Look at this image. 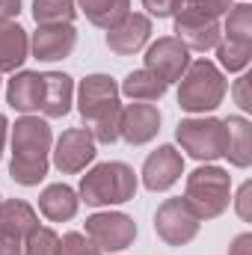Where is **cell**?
Instances as JSON below:
<instances>
[{
    "instance_id": "e0dca14e",
    "label": "cell",
    "mask_w": 252,
    "mask_h": 255,
    "mask_svg": "<svg viewBox=\"0 0 252 255\" xmlns=\"http://www.w3.org/2000/svg\"><path fill=\"white\" fill-rule=\"evenodd\" d=\"M27 57H30V36H27V30L12 24V21L0 24V74L21 68Z\"/></svg>"
},
{
    "instance_id": "ac0fdd59",
    "label": "cell",
    "mask_w": 252,
    "mask_h": 255,
    "mask_svg": "<svg viewBox=\"0 0 252 255\" xmlns=\"http://www.w3.org/2000/svg\"><path fill=\"white\" fill-rule=\"evenodd\" d=\"M223 125H226V157L238 169H247L252 163V125L244 116H229L223 119Z\"/></svg>"
},
{
    "instance_id": "d590c367",
    "label": "cell",
    "mask_w": 252,
    "mask_h": 255,
    "mask_svg": "<svg viewBox=\"0 0 252 255\" xmlns=\"http://www.w3.org/2000/svg\"><path fill=\"white\" fill-rule=\"evenodd\" d=\"M6 130H9V122H6V116L0 113V157H3V145H6Z\"/></svg>"
},
{
    "instance_id": "8fae6325",
    "label": "cell",
    "mask_w": 252,
    "mask_h": 255,
    "mask_svg": "<svg viewBox=\"0 0 252 255\" xmlns=\"http://www.w3.org/2000/svg\"><path fill=\"white\" fill-rule=\"evenodd\" d=\"M181 175H184V157H181V151L175 145L154 148L142 163V184L151 193L169 190Z\"/></svg>"
},
{
    "instance_id": "f1b7e54d",
    "label": "cell",
    "mask_w": 252,
    "mask_h": 255,
    "mask_svg": "<svg viewBox=\"0 0 252 255\" xmlns=\"http://www.w3.org/2000/svg\"><path fill=\"white\" fill-rule=\"evenodd\" d=\"M60 255H104V253H98V250L86 241V235L68 232L65 238H60Z\"/></svg>"
},
{
    "instance_id": "836d02e7",
    "label": "cell",
    "mask_w": 252,
    "mask_h": 255,
    "mask_svg": "<svg viewBox=\"0 0 252 255\" xmlns=\"http://www.w3.org/2000/svg\"><path fill=\"white\" fill-rule=\"evenodd\" d=\"M229 255H252V235L250 232H244V235H238V238L232 241Z\"/></svg>"
},
{
    "instance_id": "d6a6232c",
    "label": "cell",
    "mask_w": 252,
    "mask_h": 255,
    "mask_svg": "<svg viewBox=\"0 0 252 255\" xmlns=\"http://www.w3.org/2000/svg\"><path fill=\"white\" fill-rule=\"evenodd\" d=\"M250 202H252V184L247 181V184L241 187V193H238V214H241V220H247V223L252 220Z\"/></svg>"
},
{
    "instance_id": "7c38bea8",
    "label": "cell",
    "mask_w": 252,
    "mask_h": 255,
    "mask_svg": "<svg viewBox=\"0 0 252 255\" xmlns=\"http://www.w3.org/2000/svg\"><path fill=\"white\" fill-rule=\"evenodd\" d=\"M157 130H160V110L154 104L133 101V104L122 107L119 139H125L127 145H145L157 136Z\"/></svg>"
},
{
    "instance_id": "7a4b0ae2",
    "label": "cell",
    "mask_w": 252,
    "mask_h": 255,
    "mask_svg": "<svg viewBox=\"0 0 252 255\" xmlns=\"http://www.w3.org/2000/svg\"><path fill=\"white\" fill-rule=\"evenodd\" d=\"M133 196H136V172L122 160L98 163L80 178V202L92 208L122 205V202H130Z\"/></svg>"
},
{
    "instance_id": "8992f818",
    "label": "cell",
    "mask_w": 252,
    "mask_h": 255,
    "mask_svg": "<svg viewBox=\"0 0 252 255\" xmlns=\"http://www.w3.org/2000/svg\"><path fill=\"white\" fill-rule=\"evenodd\" d=\"M77 110L83 122L98 125L122 113L119 104V83L110 74H86L77 86Z\"/></svg>"
},
{
    "instance_id": "5bb4252c",
    "label": "cell",
    "mask_w": 252,
    "mask_h": 255,
    "mask_svg": "<svg viewBox=\"0 0 252 255\" xmlns=\"http://www.w3.org/2000/svg\"><path fill=\"white\" fill-rule=\"evenodd\" d=\"M148 36H151L148 15H139V12L130 15L127 12L113 30H107V48L113 54H119V57H130V54H136L148 42Z\"/></svg>"
},
{
    "instance_id": "484cf974",
    "label": "cell",
    "mask_w": 252,
    "mask_h": 255,
    "mask_svg": "<svg viewBox=\"0 0 252 255\" xmlns=\"http://www.w3.org/2000/svg\"><path fill=\"white\" fill-rule=\"evenodd\" d=\"M77 15L74 0H33L36 24H71Z\"/></svg>"
},
{
    "instance_id": "4dcf8cb0",
    "label": "cell",
    "mask_w": 252,
    "mask_h": 255,
    "mask_svg": "<svg viewBox=\"0 0 252 255\" xmlns=\"http://www.w3.org/2000/svg\"><path fill=\"white\" fill-rule=\"evenodd\" d=\"M250 74H244V77H238V83H235V98H238V104H241V110H252V98H250Z\"/></svg>"
},
{
    "instance_id": "cb8c5ba5",
    "label": "cell",
    "mask_w": 252,
    "mask_h": 255,
    "mask_svg": "<svg viewBox=\"0 0 252 255\" xmlns=\"http://www.w3.org/2000/svg\"><path fill=\"white\" fill-rule=\"evenodd\" d=\"M83 15L89 18V24L101 27V30H113L130 9V0H77Z\"/></svg>"
},
{
    "instance_id": "30bf717a",
    "label": "cell",
    "mask_w": 252,
    "mask_h": 255,
    "mask_svg": "<svg viewBox=\"0 0 252 255\" xmlns=\"http://www.w3.org/2000/svg\"><path fill=\"white\" fill-rule=\"evenodd\" d=\"M142 60H145V68H148L151 74H157V77L169 86V83L181 80V74L187 71L190 51L184 48V42H178L175 36H163V39H157V42L145 51Z\"/></svg>"
},
{
    "instance_id": "9c48e42d",
    "label": "cell",
    "mask_w": 252,
    "mask_h": 255,
    "mask_svg": "<svg viewBox=\"0 0 252 255\" xmlns=\"http://www.w3.org/2000/svg\"><path fill=\"white\" fill-rule=\"evenodd\" d=\"M95 136L86 128H68L54 145V166L63 175H74L95 160Z\"/></svg>"
},
{
    "instance_id": "6da1fadb",
    "label": "cell",
    "mask_w": 252,
    "mask_h": 255,
    "mask_svg": "<svg viewBox=\"0 0 252 255\" xmlns=\"http://www.w3.org/2000/svg\"><path fill=\"white\" fill-rule=\"evenodd\" d=\"M51 125L39 116H21L12 125V160L9 175L24 187H36L48 175V154H51Z\"/></svg>"
},
{
    "instance_id": "7402d4cb",
    "label": "cell",
    "mask_w": 252,
    "mask_h": 255,
    "mask_svg": "<svg viewBox=\"0 0 252 255\" xmlns=\"http://www.w3.org/2000/svg\"><path fill=\"white\" fill-rule=\"evenodd\" d=\"M119 95H127L130 101H160L166 95V83L157 74H151L148 68H139V71H130L122 80Z\"/></svg>"
},
{
    "instance_id": "5b68a950",
    "label": "cell",
    "mask_w": 252,
    "mask_h": 255,
    "mask_svg": "<svg viewBox=\"0 0 252 255\" xmlns=\"http://www.w3.org/2000/svg\"><path fill=\"white\" fill-rule=\"evenodd\" d=\"M175 139L181 142V148L190 157H196L202 163H214V160L226 157V125H223V119H214V116L181 119L175 128Z\"/></svg>"
},
{
    "instance_id": "52a82bcc",
    "label": "cell",
    "mask_w": 252,
    "mask_h": 255,
    "mask_svg": "<svg viewBox=\"0 0 252 255\" xmlns=\"http://www.w3.org/2000/svg\"><path fill=\"white\" fill-rule=\"evenodd\" d=\"M133 238H136V223L127 214L104 211L86 220V241L98 253H122L133 244Z\"/></svg>"
},
{
    "instance_id": "603a6c76",
    "label": "cell",
    "mask_w": 252,
    "mask_h": 255,
    "mask_svg": "<svg viewBox=\"0 0 252 255\" xmlns=\"http://www.w3.org/2000/svg\"><path fill=\"white\" fill-rule=\"evenodd\" d=\"M232 9V0H175V21L193 24V21H220Z\"/></svg>"
},
{
    "instance_id": "4316f807",
    "label": "cell",
    "mask_w": 252,
    "mask_h": 255,
    "mask_svg": "<svg viewBox=\"0 0 252 255\" xmlns=\"http://www.w3.org/2000/svg\"><path fill=\"white\" fill-rule=\"evenodd\" d=\"M217 57H220V65H223V68H229V71H244L252 60V45H241V42H232V39H220Z\"/></svg>"
},
{
    "instance_id": "83f0119b",
    "label": "cell",
    "mask_w": 252,
    "mask_h": 255,
    "mask_svg": "<svg viewBox=\"0 0 252 255\" xmlns=\"http://www.w3.org/2000/svg\"><path fill=\"white\" fill-rule=\"evenodd\" d=\"M24 255H60V235L54 229L36 226L24 238Z\"/></svg>"
},
{
    "instance_id": "e575fe53",
    "label": "cell",
    "mask_w": 252,
    "mask_h": 255,
    "mask_svg": "<svg viewBox=\"0 0 252 255\" xmlns=\"http://www.w3.org/2000/svg\"><path fill=\"white\" fill-rule=\"evenodd\" d=\"M18 12H21V0H0V24L18 18Z\"/></svg>"
},
{
    "instance_id": "277c9868",
    "label": "cell",
    "mask_w": 252,
    "mask_h": 255,
    "mask_svg": "<svg viewBox=\"0 0 252 255\" xmlns=\"http://www.w3.org/2000/svg\"><path fill=\"white\" fill-rule=\"evenodd\" d=\"M187 205L199 214V220H214L220 217L229 202H232V175L223 166L205 163L196 172L187 175Z\"/></svg>"
},
{
    "instance_id": "d4e9b609",
    "label": "cell",
    "mask_w": 252,
    "mask_h": 255,
    "mask_svg": "<svg viewBox=\"0 0 252 255\" xmlns=\"http://www.w3.org/2000/svg\"><path fill=\"white\" fill-rule=\"evenodd\" d=\"M226 39L241 42V45H252V6L247 0H241L238 6H232L226 12Z\"/></svg>"
},
{
    "instance_id": "ba28073f",
    "label": "cell",
    "mask_w": 252,
    "mask_h": 255,
    "mask_svg": "<svg viewBox=\"0 0 252 255\" xmlns=\"http://www.w3.org/2000/svg\"><path fill=\"white\" fill-rule=\"evenodd\" d=\"M199 226H202L199 214L190 208L187 199H181V196L178 199H166L157 208V214H154V232L169 247H184V244H190L199 235Z\"/></svg>"
},
{
    "instance_id": "f546056e",
    "label": "cell",
    "mask_w": 252,
    "mask_h": 255,
    "mask_svg": "<svg viewBox=\"0 0 252 255\" xmlns=\"http://www.w3.org/2000/svg\"><path fill=\"white\" fill-rule=\"evenodd\" d=\"M142 6L148 9V15L154 18H169L175 12V0H142Z\"/></svg>"
},
{
    "instance_id": "1f68e13d",
    "label": "cell",
    "mask_w": 252,
    "mask_h": 255,
    "mask_svg": "<svg viewBox=\"0 0 252 255\" xmlns=\"http://www.w3.org/2000/svg\"><path fill=\"white\" fill-rule=\"evenodd\" d=\"M24 253V241L9 235V232H0V255H21Z\"/></svg>"
},
{
    "instance_id": "4fadbf2b",
    "label": "cell",
    "mask_w": 252,
    "mask_h": 255,
    "mask_svg": "<svg viewBox=\"0 0 252 255\" xmlns=\"http://www.w3.org/2000/svg\"><path fill=\"white\" fill-rule=\"evenodd\" d=\"M77 45V30L71 24H39V30L30 39V51L42 63L65 60Z\"/></svg>"
},
{
    "instance_id": "44dd1931",
    "label": "cell",
    "mask_w": 252,
    "mask_h": 255,
    "mask_svg": "<svg viewBox=\"0 0 252 255\" xmlns=\"http://www.w3.org/2000/svg\"><path fill=\"white\" fill-rule=\"evenodd\" d=\"M175 39L184 42L187 51H211L220 45L223 39V30H220V21H193V24H181L175 21Z\"/></svg>"
},
{
    "instance_id": "2e32d148",
    "label": "cell",
    "mask_w": 252,
    "mask_h": 255,
    "mask_svg": "<svg viewBox=\"0 0 252 255\" xmlns=\"http://www.w3.org/2000/svg\"><path fill=\"white\" fill-rule=\"evenodd\" d=\"M45 80V95H42V113L48 119H63L71 110V98H74V80L63 71H48L42 74Z\"/></svg>"
},
{
    "instance_id": "9a60e30c",
    "label": "cell",
    "mask_w": 252,
    "mask_h": 255,
    "mask_svg": "<svg viewBox=\"0 0 252 255\" xmlns=\"http://www.w3.org/2000/svg\"><path fill=\"white\" fill-rule=\"evenodd\" d=\"M42 95H45V80H42L39 71H18L9 80V86H6V101L18 113L39 110L42 107Z\"/></svg>"
},
{
    "instance_id": "ffe728a7",
    "label": "cell",
    "mask_w": 252,
    "mask_h": 255,
    "mask_svg": "<svg viewBox=\"0 0 252 255\" xmlns=\"http://www.w3.org/2000/svg\"><path fill=\"white\" fill-rule=\"evenodd\" d=\"M36 226H39V214L33 211V205H27L24 199L0 202V232H9L24 241Z\"/></svg>"
},
{
    "instance_id": "3957f363",
    "label": "cell",
    "mask_w": 252,
    "mask_h": 255,
    "mask_svg": "<svg viewBox=\"0 0 252 255\" xmlns=\"http://www.w3.org/2000/svg\"><path fill=\"white\" fill-rule=\"evenodd\" d=\"M178 83V107L187 113H211L226 98V77L211 60L190 63Z\"/></svg>"
},
{
    "instance_id": "d6986e66",
    "label": "cell",
    "mask_w": 252,
    "mask_h": 255,
    "mask_svg": "<svg viewBox=\"0 0 252 255\" xmlns=\"http://www.w3.org/2000/svg\"><path fill=\"white\" fill-rule=\"evenodd\" d=\"M80 196L71 190L68 184H48L39 196V211L51 220V223H65L77 214Z\"/></svg>"
}]
</instances>
